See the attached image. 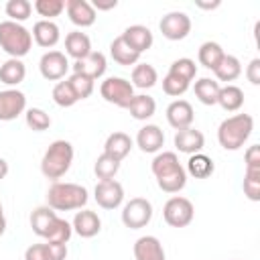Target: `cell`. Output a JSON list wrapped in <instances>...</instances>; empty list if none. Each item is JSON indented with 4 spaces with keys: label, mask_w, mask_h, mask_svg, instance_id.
I'll use <instances>...</instances> for the list:
<instances>
[{
    "label": "cell",
    "mask_w": 260,
    "mask_h": 260,
    "mask_svg": "<svg viewBox=\"0 0 260 260\" xmlns=\"http://www.w3.org/2000/svg\"><path fill=\"white\" fill-rule=\"evenodd\" d=\"M30 228L39 238H43L47 242H53V244H67L71 234H73L71 223L61 219L57 215V211L51 209L49 205L37 207L30 213Z\"/></svg>",
    "instance_id": "obj_1"
},
{
    "label": "cell",
    "mask_w": 260,
    "mask_h": 260,
    "mask_svg": "<svg viewBox=\"0 0 260 260\" xmlns=\"http://www.w3.org/2000/svg\"><path fill=\"white\" fill-rule=\"evenodd\" d=\"M150 171L156 179V185L165 193H179L187 185V173L185 167L179 162V156L175 152H158L152 158Z\"/></svg>",
    "instance_id": "obj_2"
},
{
    "label": "cell",
    "mask_w": 260,
    "mask_h": 260,
    "mask_svg": "<svg viewBox=\"0 0 260 260\" xmlns=\"http://www.w3.org/2000/svg\"><path fill=\"white\" fill-rule=\"evenodd\" d=\"M254 130V118L250 114H236L225 118L217 128V142L225 150H240Z\"/></svg>",
    "instance_id": "obj_3"
},
{
    "label": "cell",
    "mask_w": 260,
    "mask_h": 260,
    "mask_svg": "<svg viewBox=\"0 0 260 260\" xmlns=\"http://www.w3.org/2000/svg\"><path fill=\"white\" fill-rule=\"evenodd\" d=\"M87 189L77 183L55 181L47 191V205L55 211H73L81 209L87 203Z\"/></svg>",
    "instance_id": "obj_4"
},
{
    "label": "cell",
    "mask_w": 260,
    "mask_h": 260,
    "mask_svg": "<svg viewBox=\"0 0 260 260\" xmlns=\"http://www.w3.org/2000/svg\"><path fill=\"white\" fill-rule=\"evenodd\" d=\"M71 162H73V144L67 140H55L49 144V148L41 158V173L51 181H59L71 169Z\"/></svg>",
    "instance_id": "obj_5"
},
{
    "label": "cell",
    "mask_w": 260,
    "mask_h": 260,
    "mask_svg": "<svg viewBox=\"0 0 260 260\" xmlns=\"http://www.w3.org/2000/svg\"><path fill=\"white\" fill-rule=\"evenodd\" d=\"M32 47V35L20 22L4 20L0 22V49L10 55V59L24 57Z\"/></svg>",
    "instance_id": "obj_6"
},
{
    "label": "cell",
    "mask_w": 260,
    "mask_h": 260,
    "mask_svg": "<svg viewBox=\"0 0 260 260\" xmlns=\"http://www.w3.org/2000/svg\"><path fill=\"white\" fill-rule=\"evenodd\" d=\"M100 93L108 104H114L118 108H128L130 100L134 98V87L124 77H108L102 81Z\"/></svg>",
    "instance_id": "obj_7"
},
{
    "label": "cell",
    "mask_w": 260,
    "mask_h": 260,
    "mask_svg": "<svg viewBox=\"0 0 260 260\" xmlns=\"http://www.w3.org/2000/svg\"><path fill=\"white\" fill-rule=\"evenodd\" d=\"M152 219V203L144 197H134L122 207V223L130 230H140Z\"/></svg>",
    "instance_id": "obj_8"
},
{
    "label": "cell",
    "mask_w": 260,
    "mask_h": 260,
    "mask_svg": "<svg viewBox=\"0 0 260 260\" xmlns=\"http://www.w3.org/2000/svg\"><path fill=\"white\" fill-rule=\"evenodd\" d=\"M193 215H195L193 203L187 197H181V195L171 197L165 203V207H162V217H165V221L171 228H185V225H189L193 221Z\"/></svg>",
    "instance_id": "obj_9"
},
{
    "label": "cell",
    "mask_w": 260,
    "mask_h": 260,
    "mask_svg": "<svg viewBox=\"0 0 260 260\" xmlns=\"http://www.w3.org/2000/svg\"><path fill=\"white\" fill-rule=\"evenodd\" d=\"M158 28H160L165 39H169V41H183L191 32V18L185 12L173 10V12H169V14H165L160 18Z\"/></svg>",
    "instance_id": "obj_10"
},
{
    "label": "cell",
    "mask_w": 260,
    "mask_h": 260,
    "mask_svg": "<svg viewBox=\"0 0 260 260\" xmlns=\"http://www.w3.org/2000/svg\"><path fill=\"white\" fill-rule=\"evenodd\" d=\"M71 63L61 51H47L39 61V71L47 81H59L67 75Z\"/></svg>",
    "instance_id": "obj_11"
},
{
    "label": "cell",
    "mask_w": 260,
    "mask_h": 260,
    "mask_svg": "<svg viewBox=\"0 0 260 260\" xmlns=\"http://www.w3.org/2000/svg\"><path fill=\"white\" fill-rule=\"evenodd\" d=\"M93 197H95V201H98L100 207H104V209H116L124 201V187L116 179L100 181L95 185V189H93Z\"/></svg>",
    "instance_id": "obj_12"
},
{
    "label": "cell",
    "mask_w": 260,
    "mask_h": 260,
    "mask_svg": "<svg viewBox=\"0 0 260 260\" xmlns=\"http://www.w3.org/2000/svg\"><path fill=\"white\" fill-rule=\"evenodd\" d=\"M24 110H26V95L20 89L0 91V120L2 122L16 120Z\"/></svg>",
    "instance_id": "obj_13"
},
{
    "label": "cell",
    "mask_w": 260,
    "mask_h": 260,
    "mask_svg": "<svg viewBox=\"0 0 260 260\" xmlns=\"http://www.w3.org/2000/svg\"><path fill=\"white\" fill-rule=\"evenodd\" d=\"M195 118L193 106L187 100H175L169 104L167 108V122L175 128V130H183V128H191Z\"/></svg>",
    "instance_id": "obj_14"
},
{
    "label": "cell",
    "mask_w": 260,
    "mask_h": 260,
    "mask_svg": "<svg viewBox=\"0 0 260 260\" xmlns=\"http://www.w3.org/2000/svg\"><path fill=\"white\" fill-rule=\"evenodd\" d=\"M65 10H67V16L69 20L75 24V26H91L98 18L93 6L87 2V0H65Z\"/></svg>",
    "instance_id": "obj_15"
},
{
    "label": "cell",
    "mask_w": 260,
    "mask_h": 260,
    "mask_svg": "<svg viewBox=\"0 0 260 260\" xmlns=\"http://www.w3.org/2000/svg\"><path fill=\"white\" fill-rule=\"evenodd\" d=\"M120 37H122L124 43H126L132 51H136L138 55L144 53V51H148V49L152 47V43H154V37H152V32H150V28L144 26V24H132V26H128Z\"/></svg>",
    "instance_id": "obj_16"
},
{
    "label": "cell",
    "mask_w": 260,
    "mask_h": 260,
    "mask_svg": "<svg viewBox=\"0 0 260 260\" xmlns=\"http://www.w3.org/2000/svg\"><path fill=\"white\" fill-rule=\"evenodd\" d=\"M175 146L179 152H185V154H195V152H201L203 146H205V136L203 132L195 130V128H183V130H177L175 132V138H173Z\"/></svg>",
    "instance_id": "obj_17"
},
{
    "label": "cell",
    "mask_w": 260,
    "mask_h": 260,
    "mask_svg": "<svg viewBox=\"0 0 260 260\" xmlns=\"http://www.w3.org/2000/svg\"><path fill=\"white\" fill-rule=\"evenodd\" d=\"M106 67H108L106 57H104V53H100V51H91L85 59H79V61H75V63L71 65L73 73L87 75V77H91L93 81L100 79V77L106 73Z\"/></svg>",
    "instance_id": "obj_18"
},
{
    "label": "cell",
    "mask_w": 260,
    "mask_h": 260,
    "mask_svg": "<svg viewBox=\"0 0 260 260\" xmlns=\"http://www.w3.org/2000/svg\"><path fill=\"white\" fill-rule=\"evenodd\" d=\"M71 228H73V232L79 238H93L102 230V219H100V215L95 211L83 209V211H77L75 213V217L71 221Z\"/></svg>",
    "instance_id": "obj_19"
},
{
    "label": "cell",
    "mask_w": 260,
    "mask_h": 260,
    "mask_svg": "<svg viewBox=\"0 0 260 260\" xmlns=\"http://www.w3.org/2000/svg\"><path fill=\"white\" fill-rule=\"evenodd\" d=\"M67 258V244H32L24 252V260H65Z\"/></svg>",
    "instance_id": "obj_20"
},
{
    "label": "cell",
    "mask_w": 260,
    "mask_h": 260,
    "mask_svg": "<svg viewBox=\"0 0 260 260\" xmlns=\"http://www.w3.org/2000/svg\"><path fill=\"white\" fill-rule=\"evenodd\" d=\"M165 144V132L156 124H146L136 134V146L142 152H158Z\"/></svg>",
    "instance_id": "obj_21"
},
{
    "label": "cell",
    "mask_w": 260,
    "mask_h": 260,
    "mask_svg": "<svg viewBox=\"0 0 260 260\" xmlns=\"http://www.w3.org/2000/svg\"><path fill=\"white\" fill-rule=\"evenodd\" d=\"M30 35H32L35 43H37L39 47H43V49H51V47H55V45L59 43V39H61V30H59V26H57L53 20H45V18L35 22Z\"/></svg>",
    "instance_id": "obj_22"
},
{
    "label": "cell",
    "mask_w": 260,
    "mask_h": 260,
    "mask_svg": "<svg viewBox=\"0 0 260 260\" xmlns=\"http://www.w3.org/2000/svg\"><path fill=\"white\" fill-rule=\"evenodd\" d=\"M134 258L136 260H165V248L158 238L142 236L134 242Z\"/></svg>",
    "instance_id": "obj_23"
},
{
    "label": "cell",
    "mask_w": 260,
    "mask_h": 260,
    "mask_svg": "<svg viewBox=\"0 0 260 260\" xmlns=\"http://www.w3.org/2000/svg\"><path fill=\"white\" fill-rule=\"evenodd\" d=\"M130 150H132V138L126 132H112L104 142V154H108L120 162L128 156Z\"/></svg>",
    "instance_id": "obj_24"
},
{
    "label": "cell",
    "mask_w": 260,
    "mask_h": 260,
    "mask_svg": "<svg viewBox=\"0 0 260 260\" xmlns=\"http://www.w3.org/2000/svg\"><path fill=\"white\" fill-rule=\"evenodd\" d=\"M65 53L69 57H73L75 61L79 59H85L89 53H91V41L85 32L81 30H73L65 37Z\"/></svg>",
    "instance_id": "obj_25"
},
{
    "label": "cell",
    "mask_w": 260,
    "mask_h": 260,
    "mask_svg": "<svg viewBox=\"0 0 260 260\" xmlns=\"http://www.w3.org/2000/svg\"><path fill=\"white\" fill-rule=\"evenodd\" d=\"M126 110L130 112V116L134 120H148L156 112V102H154V98H150L146 93H138V95H134L130 100Z\"/></svg>",
    "instance_id": "obj_26"
},
{
    "label": "cell",
    "mask_w": 260,
    "mask_h": 260,
    "mask_svg": "<svg viewBox=\"0 0 260 260\" xmlns=\"http://www.w3.org/2000/svg\"><path fill=\"white\" fill-rule=\"evenodd\" d=\"M213 73H215V81H217V83H219V81H225V83L236 81V79L242 75V63H240V59L234 57V55H223V59H221L219 65L213 69Z\"/></svg>",
    "instance_id": "obj_27"
},
{
    "label": "cell",
    "mask_w": 260,
    "mask_h": 260,
    "mask_svg": "<svg viewBox=\"0 0 260 260\" xmlns=\"http://www.w3.org/2000/svg\"><path fill=\"white\" fill-rule=\"evenodd\" d=\"M217 104H219L225 112H238V110L244 106V91H242L238 85L228 83V85L219 87Z\"/></svg>",
    "instance_id": "obj_28"
},
{
    "label": "cell",
    "mask_w": 260,
    "mask_h": 260,
    "mask_svg": "<svg viewBox=\"0 0 260 260\" xmlns=\"http://www.w3.org/2000/svg\"><path fill=\"white\" fill-rule=\"evenodd\" d=\"M213 171H215L213 160L203 152L191 154L189 160H187V169H185V173H189L195 179H207L209 175H213Z\"/></svg>",
    "instance_id": "obj_29"
},
{
    "label": "cell",
    "mask_w": 260,
    "mask_h": 260,
    "mask_svg": "<svg viewBox=\"0 0 260 260\" xmlns=\"http://www.w3.org/2000/svg\"><path fill=\"white\" fill-rule=\"evenodd\" d=\"M26 77V67L20 59H8L0 65V81L6 85H18Z\"/></svg>",
    "instance_id": "obj_30"
},
{
    "label": "cell",
    "mask_w": 260,
    "mask_h": 260,
    "mask_svg": "<svg viewBox=\"0 0 260 260\" xmlns=\"http://www.w3.org/2000/svg\"><path fill=\"white\" fill-rule=\"evenodd\" d=\"M110 55L112 59L118 63V65H124V67H130V65H136L140 55L136 51H132L122 37H116L112 43H110Z\"/></svg>",
    "instance_id": "obj_31"
},
{
    "label": "cell",
    "mask_w": 260,
    "mask_h": 260,
    "mask_svg": "<svg viewBox=\"0 0 260 260\" xmlns=\"http://www.w3.org/2000/svg\"><path fill=\"white\" fill-rule=\"evenodd\" d=\"M223 49L219 43H213V41H205L201 47H199V53H197V59L199 63L205 67V69H215L219 65V61L223 59Z\"/></svg>",
    "instance_id": "obj_32"
},
{
    "label": "cell",
    "mask_w": 260,
    "mask_h": 260,
    "mask_svg": "<svg viewBox=\"0 0 260 260\" xmlns=\"http://www.w3.org/2000/svg\"><path fill=\"white\" fill-rule=\"evenodd\" d=\"M158 81V73L150 63H136L132 69V87H140V89H148L152 85H156Z\"/></svg>",
    "instance_id": "obj_33"
},
{
    "label": "cell",
    "mask_w": 260,
    "mask_h": 260,
    "mask_svg": "<svg viewBox=\"0 0 260 260\" xmlns=\"http://www.w3.org/2000/svg\"><path fill=\"white\" fill-rule=\"evenodd\" d=\"M219 83L215 81V79H211V77H201V79H197L195 81V98L201 102V104H205V106H213V104H217V93H219Z\"/></svg>",
    "instance_id": "obj_34"
},
{
    "label": "cell",
    "mask_w": 260,
    "mask_h": 260,
    "mask_svg": "<svg viewBox=\"0 0 260 260\" xmlns=\"http://www.w3.org/2000/svg\"><path fill=\"white\" fill-rule=\"evenodd\" d=\"M118 171H120V160H116V158H112V156H108V154H104V152L95 158L93 173H95V177H98L100 181H110V179H114Z\"/></svg>",
    "instance_id": "obj_35"
},
{
    "label": "cell",
    "mask_w": 260,
    "mask_h": 260,
    "mask_svg": "<svg viewBox=\"0 0 260 260\" xmlns=\"http://www.w3.org/2000/svg\"><path fill=\"white\" fill-rule=\"evenodd\" d=\"M51 95H53V102H55L59 108H71V106H75V104L79 102L67 79H65V81H57Z\"/></svg>",
    "instance_id": "obj_36"
},
{
    "label": "cell",
    "mask_w": 260,
    "mask_h": 260,
    "mask_svg": "<svg viewBox=\"0 0 260 260\" xmlns=\"http://www.w3.org/2000/svg\"><path fill=\"white\" fill-rule=\"evenodd\" d=\"M4 10H6V16H10L12 22H20L22 24L32 12V4L28 0H8Z\"/></svg>",
    "instance_id": "obj_37"
},
{
    "label": "cell",
    "mask_w": 260,
    "mask_h": 260,
    "mask_svg": "<svg viewBox=\"0 0 260 260\" xmlns=\"http://www.w3.org/2000/svg\"><path fill=\"white\" fill-rule=\"evenodd\" d=\"M169 73H173V75H177V77H181V79H185V81L191 83L195 79V75H197V65H195L193 59L181 57V59H177V61L171 63Z\"/></svg>",
    "instance_id": "obj_38"
},
{
    "label": "cell",
    "mask_w": 260,
    "mask_h": 260,
    "mask_svg": "<svg viewBox=\"0 0 260 260\" xmlns=\"http://www.w3.org/2000/svg\"><path fill=\"white\" fill-rule=\"evenodd\" d=\"M24 120H26V126L35 132H45L51 126V116L41 108H28L24 114Z\"/></svg>",
    "instance_id": "obj_39"
},
{
    "label": "cell",
    "mask_w": 260,
    "mask_h": 260,
    "mask_svg": "<svg viewBox=\"0 0 260 260\" xmlns=\"http://www.w3.org/2000/svg\"><path fill=\"white\" fill-rule=\"evenodd\" d=\"M67 81H69L71 89L75 91L77 100H85V98H89V95L93 93V79H91V77H87V75L73 73Z\"/></svg>",
    "instance_id": "obj_40"
},
{
    "label": "cell",
    "mask_w": 260,
    "mask_h": 260,
    "mask_svg": "<svg viewBox=\"0 0 260 260\" xmlns=\"http://www.w3.org/2000/svg\"><path fill=\"white\" fill-rule=\"evenodd\" d=\"M32 8L39 12V16H45V20H51L65 10V0H37Z\"/></svg>",
    "instance_id": "obj_41"
},
{
    "label": "cell",
    "mask_w": 260,
    "mask_h": 260,
    "mask_svg": "<svg viewBox=\"0 0 260 260\" xmlns=\"http://www.w3.org/2000/svg\"><path fill=\"white\" fill-rule=\"evenodd\" d=\"M189 81H185V79H181V77H177V75H173V73H167L165 77H162V91L167 93V95H173V98H179V95H183L187 89H189Z\"/></svg>",
    "instance_id": "obj_42"
},
{
    "label": "cell",
    "mask_w": 260,
    "mask_h": 260,
    "mask_svg": "<svg viewBox=\"0 0 260 260\" xmlns=\"http://www.w3.org/2000/svg\"><path fill=\"white\" fill-rule=\"evenodd\" d=\"M244 195L250 201H260V171L244 173Z\"/></svg>",
    "instance_id": "obj_43"
},
{
    "label": "cell",
    "mask_w": 260,
    "mask_h": 260,
    "mask_svg": "<svg viewBox=\"0 0 260 260\" xmlns=\"http://www.w3.org/2000/svg\"><path fill=\"white\" fill-rule=\"evenodd\" d=\"M244 160H246V171H260V146L258 144L248 146Z\"/></svg>",
    "instance_id": "obj_44"
},
{
    "label": "cell",
    "mask_w": 260,
    "mask_h": 260,
    "mask_svg": "<svg viewBox=\"0 0 260 260\" xmlns=\"http://www.w3.org/2000/svg\"><path fill=\"white\" fill-rule=\"evenodd\" d=\"M246 77L252 85H260V59H252L246 67Z\"/></svg>",
    "instance_id": "obj_45"
},
{
    "label": "cell",
    "mask_w": 260,
    "mask_h": 260,
    "mask_svg": "<svg viewBox=\"0 0 260 260\" xmlns=\"http://www.w3.org/2000/svg\"><path fill=\"white\" fill-rule=\"evenodd\" d=\"M89 4L93 6V10H112L118 6V0H93Z\"/></svg>",
    "instance_id": "obj_46"
},
{
    "label": "cell",
    "mask_w": 260,
    "mask_h": 260,
    "mask_svg": "<svg viewBox=\"0 0 260 260\" xmlns=\"http://www.w3.org/2000/svg\"><path fill=\"white\" fill-rule=\"evenodd\" d=\"M197 6L203 8V10H213V8L219 6V2H217V0H215V2H197Z\"/></svg>",
    "instance_id": "obj_47"
},
{
    "label": "cell",
    "mask_w": 260,
    "mask_h": 260,
    "mask_svg": "<svg viewBox=\"0 0 260 260\" xmlns=\"http://www.w3.org/2000/svg\"><path fill=\"white\" fill-rule=\"evenodd\" d=\"M6 232V217H4V209H2V201H0V236Z\"/></svg>",
    "instance_id": "obj_48"
},
{
    "label": "cell",
    "mask_w": 260,
    "mask_h": 260,
    "mask_svg": "<svg viewBox=\"0 0 260 260\" xmlns=\"http://www.w3.org/2000/svg\"><path fill=\"white\" fill-rule=\"evenodd\" d=\"M6 175H8V162H6L4 158H0V181H2Z\"/></svg>",
    "instance_id": "obj_49"
}]
</instances>
